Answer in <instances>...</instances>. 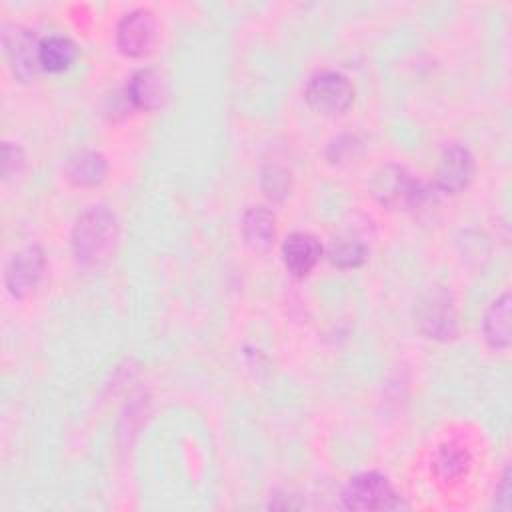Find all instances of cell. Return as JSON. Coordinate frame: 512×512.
Returning <instances> with one entry per match:
<instances>
[{"mask_svg":"<svg viewBox=\"0 0 512 512\" xmlns=\"http://www.w3.org/2000/svg\"><path fill=\"white\" fill-rule=\"evenodd\" d=\"M76 58V44L66 36H48L40 42V66L48 72L70 68Z\"/></svg>","mask_w":512,"mask_h":512,"instance_id":"cell-15","label":"cell"},{"mask_svg":"<svg viewBox=\"0 0 512 512\" xmlns=\"http://www.w3.org/2000/svg\"><path fill=\"white\" fill-rule=\"evenodd\" d=\"M66 174L76 186H94L106 174V160L94 150H80L68 158Z\"/></svg>","mask_w":512,"mask_h":512,"instance_id":"cell-14","label":"cell"},{"mask_svg":"<svg viewBox=\"0 0 512 512\" xmlns=\"http://www.w3.org/2000/svg\"><path fill=\"white\" fill-rule=\"evenodd\" d=\"M242 234L250 248L268 250L276 238L274 214L264 206L248 208L242 218Z\"/></svg>","mask_w":512,"mask_h":512,"instance_id":"cell-12","label":"cell"},{"mask_svg":"<svg viewBox=\"0 0 512 512\" xmlns=\"http://www.w3.org/2000/svg\"><path fill=\"white\" fill-rule=\"evenodd\" d=\"M368 250L366 244L352 236H338L328 246V258L340 268H352L364 262Z\"/></svg>","mask_w":512,"mask_h":512,"instance_id":"cell-16","label":"cell"},{"mask_svg":"<svg viewBox=\"0 0 512 512\" xmlns=\"http://www.w3.org/2000/svg\"><path fill=\"white\" fill-rule=\"evenodd\" d=\"M24 164L22 150L10 142L4 144V176L10 178L12 174H18Z\"/></svg>","mask_w":512,"mask_h":512,"instance_id":"cell-19","label":"cell"},{"mask_svg":"<svg viewBox=\"0 0 512 512\" xmlns=\"http://www.w3.org/2000/svg\"><path fill=\"white\" fill-rule=\"evenodd\" d=\"M322 256L320 242L308 232H292L282 244V258L290 274L306 276Z\"/></svg>","mask_w":512,"mask_h":512,"instance_id":"cell-10","label":"cell"},{"mask_svg":"<svg viewBox=\"0 0 512 512\" xmlns=\"http://www.w3.org/2000/svg\"><path fill=\"white\" fill-rule=\"evenodd\" d=\"M418 324L430 338H452L456 334V312L450 294L444 288H430L416 312Z\"/></svg>","mask_w":512,"mask_h":512,"instance_id":"cell-6","label":"cell"},{"mask_svg":"<svg viewBox=\"0 0 512 512\" xmlns=\"http://www.w3.org/2000/svg\"><path fill=\"white\" fill-rule=\"evenodd\" d=\"M484 338L492 348H508L510 346V294L504 292L498 296L486 310L482 322Z\"/></svg>","mask_w":512,"mask_h":512,"instance_id":"cell-13","label":"cell"},{"mask_svg":"<svg viewBox=\"0 0 512 512\" xmlns=\"http://www.w3.org/2000/svg\"><path fill=\"white\" fill-rule=\"evenodd\" d=\"M308 104L320 114H342L354 100V88L350 80L334 70L318 72L310 78L304 92Z\"/></svg>","mask_w":512,"mask_h":512,"instance_id":"cell-4","label":"cell"},{"mask_svg":"<svg viewBox=\"0 0 512 512\" xmlns=\"http://www.w3.org/2000/svg\"><path fill=\"white\" fill-rule=\"evenodd\" d=\"M44 264H46V258L40 246L32 244L18 250L8 260L6 274H4L6 288L10 290V294L16 298H26L28 294H32L42 278Z\"/></svg>","mask_w":512,"mask_h":512,"instance_id":"cell-8","label":"cell"},{"mask_svg":"<svg viewBox=\"0 0 512 512\" xmlns=\"http://www.w3.org/2000/svg\"><path fill=\"white\" fill-rule=\"evenodd\" d=\"M370 190L388 208H418L426 198L424 186L398 164L380 166L370 180Z\"/></svg>","mask_w":512,"mask_h":512,"instance_id":"cell-2","label":"cell"},{"mask_svg":"<svg viewBox=\"0 0 512 512\" xmlns=\"http://www.w3.org/2000/svg\"><path fill=\"white\" fill-rule=\"evenodd\" d=\"M474 176V158L468 148L460 144H448L436 164V186L444 192H462Z\"/></svg>","mask_w":512,"mask_h":512,"instance_id":"cell-9","label":"cell"},{"mask_svg":"<svg viewBox=\"0 0 512 512\" xmlns=\"http://www.w3.org/2000/svg\"><path fill=\"white\" fill-rule=\"evenodd\" d=\"M436 468L444 478H454L464 470V454L456 448H444L436 460Z\"/></svg>","mask_w":512,"mask_h":512,"instance_id":"cell-17","label":"cell"},{"mask_svg":"<svg viewBox=\"0 0 512 512\" xmlns=\"http://www.w3.org/2000/svg\"><path fill=\"white\" fill-rule=\"evenodd\" d=\"M510 502H512V484H510V468H506L502 474L500 486L496 490L494 506L500 510H510Z\"/></svg>","mask_w":512,"mask_h":512,"instance_id":"cell-20","label":"cell"},{"mask_svg":"<svg viewBox=\"0 0 512 512\" xmlns=\"http://www.w3.org/2000/svg\"><path fill=\"white\" fill-rule=\"evenodd\" d=\"M118 240V220L106 206H90L72 228V250L80 264L96 266L110 256Z\"/></svg>","mask_w":512,"mask_h":512,"instance_id":"cell-1","label":"cell"},{"mask_svg":"<svg viewBox=\"0 0 512 512\" xmlns=\"http://www.w3.org/2000/svg\"><path fill=\"white\" fill-rule=\"evenodd\" d=\"M2 44H4V54L6 60L14 72V76L20 82H28L36 76L40 66V42L36 36L20 26V24H10L4 28L2 34Z\"/></svg>","mask_w":512,"mask_h":512,"instance_id":"cell-5","label":"cell"},{"mask_svg":"<svg viewBox=\"0 0 512 512\" xmlns=\"http://www.w3.org/2000/svg\"><path fill=\"white\" fill-rule=\"evenodd\" d=\"M168 86L166 78L158 68H142L138 70L128 84V94L130 100L144 110H154L158 108L164 98H166Z\"/></svg>","mask_w":512,"mask_h":512,"instance_id":"cell-11","label":"cell"},{"mask_svg":"<svg viewBox=\"0 0 512 512\" xmlns=\"http://www.w3.org/2000/svg\"><path fill=\"white\" fill-rule=\"evenodd\" d=\"M342 504L348 510H392L400 506L388 478L378 472L350 478L342 490Z\"/></svg>","mask_w":512,"mask_h":512,"instance_id":"cell-3","label":"cell"},{"mask_svg":"<svg viewBox=\"0 0 512 512\" xmlns=\"http://www.w3.org/2000/svg\"><path fill=\"white\" fill-rule=\"evenodd\" d=\"M158 36L156 18L148 8H136L122 16L116 28L118 48L126 56H142L150 52Z\"/></svg>","mask_w":512,"mask_h":512,"instance_id":"cell-7","label":"cell"},{"mask_svg":"<svg viewBox=\"0 0 512 512\" xmlns=\"http://www.w3.org/2000/svg\"><path fill=\"white\" fill-rule=\"evenodd\" d=\"M264 190L270 198H284L288 194V174L276 166L264 172Z\"/></svg>","mask_w":512,"mask_h":512,"instance_id":"cell-18","label":"cell"}]
</instances>
